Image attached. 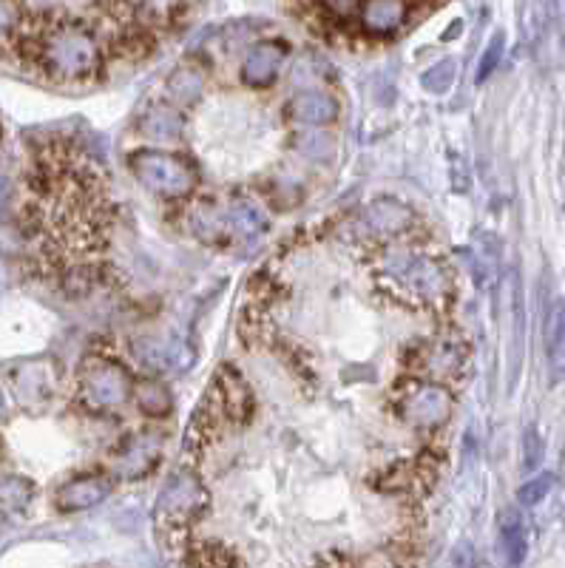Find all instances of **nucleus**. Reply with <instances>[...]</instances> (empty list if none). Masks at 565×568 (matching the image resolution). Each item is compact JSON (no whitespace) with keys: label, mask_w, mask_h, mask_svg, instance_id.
I'll return each mask as SVG.
<instances>
[{"label":"nucleus","mask_w":565,"mask_h":568,"mask_svg":"<svg viewBox=\"0 0 565 568\" xmlns=\"http://www.w3.org/2000/svg\"><path fill=\"white\" fill-rule=\"evenodd\" d=\"M40 63L57 80H83L100 66V46L89 29L63 23L40 40Z\"/></svg>","instance_id":"obj_1"},{"label":"nucleus","mask_w":565,"mask_h":568,"mask_svg":"<svg viewBox=\"0 0 565 568\" xmlns=\"http://www.w3.org/2000/svg\"><path fill=\"white\" fill-rule=\"evenodd\" d=\"M131 171L148 191L168 199H182L196 188V171L188 160L165 151H137L131 154Z\"/></svg>","instance_id":"obj_2"},{"label":"nucleus","mask_w":565,"mask_h":568,"mask_svg":"<svg viewBox=\"0 0 565 568\" xmlns=\"http://www.w3.org/2000/svg\"><path fill=\"white\" fill-rule=\"evenodd\" d=\"M131 395V375L123 364L108 358H91L80 373V404L91 412L123 407Z\"/></svg>","instance_id":"obj_3"},{"label":"nucleus","mask_w":565,"mask_h":568,"mask_svg":"<svg viewBox=\"0 0 565 568\" xmlns=\"http://www.w3.org/2000/svg\"><path fill=\"white\" fill-rule=\"evenodd\" d=\"M208 503V492L202 489V483L194 472H177L171 480L162 486L157 497V517L159 529H185L194 517L202 515Z\"/></svg>","instance_id":"obj_4"},{"label":"nucleus","mask_w":565,"mask_h":568,"mask_svg":"<svg viewBox=\"0 0 565 568\" xmlns=\"http://www.w3.org/2000/svg\"><path fill=\"white\" fill-rule=\"evenodd\" d=\"M387 276L407 284L421 299H441L446 293V270L429 256H415L409 250H392L384 259Z\"/></svg>","instance_id":"obj_5"},{"label":"nucleus","mask_w":565,"mask_h":568,"mask_svg":"<svg viewBox=\"0 0 565 568\" xmlns=\"http://www.w3.org/2000/svg\"><path fill=\"white\" fill-rule=\"evenodd\" d=\"M12 387H15L20 407L37 412L54 398V392L60 387V373L52 361H29L12 373Z\"/></svg>","instance_id":"obj_6"},{"label":"nucleus","mask_w":565,"mask_h":568,"mask_svg":"<svg viewBox=\"0 0 565 568\" xmlns=\"http://www.w3.org/2000/svg\"><path fill=\"white\" fill-rule=\"evenodd\" d=\"M134 355L142 367L154 373H185L194 361V350L174 333L140 338L134 344Z\"/></svg>","instance_id":"obj_7"},{"label":"nucleus","mask_w":565,"mask_h":568,"mask_svg":"<svg viewBox=\"0 0 565 568\" xmlns=\"http://www.w3.org/2000/svg\"><path fill=\"white\" fill-rule=\"evenodd\" d=\"M452 398L438 384H415L401 398V415L415 426H438L449 418Z\"/></svg>","instance_id":"obj_8"},{"label":"nucleus","mask_w":565,"mask_h":568,"mask_svg":"<svg viewBox=\"0 0 565 568\" xmlns=\"http://www.w3.org/2000/svg\"><path fill=\"white\" fill-rule=\"evenodd\" d=\"M108 495H111V480L106 475H80L57 489L54 503L60 512H83L103 503Z\"/></svg>","instance_id":"obj_9"},{"label":"nucleus","mask_w":565,"mask_h":568,"mask_svg":"<svg viewBox=\"0 0 565 568\" xmlns=\"http://www.w3.org/2000/svg\"><path fill=\"white\" fill-rule=\"evenodd\" d=\"M282 63V43H273V40L256 43L248 52V57H245V63H242V80H245L248 86H253V89H265V86H270V83L279 77Z\"/></svg>","instance_id":"obj_10"},{"label":"nucleus","mask_w":565,"mask_h":568,"mask_svg":"<svg viewBox=\"0 0 565 568\" xmlns=\"http://www.w3.org/2000/svg\"><path fill=\"white\" fill-rule=\"evenodd\" d=\"M296 123L301 125H313V128H321V125L333 123L338 117V100L327 91H301L296 94L287 108H284Z\"/></svg>","instance_id":"obj_11"},{"label":"nucleus","mask_w":565,"mask_h":568,"mask_svg":"<svg viewBox=\"0 0 565 568\" xmlns=\"http://www.w3.org/2000/svg\"><path fill=\"white\" fill-rule=\"evenodd\" d=\"M407 20V0H364L361 26L370 35H392Z\"/></svg>","instance_id":"obj_12"},{"label":"nucleus","mask_w":565,"mask_h":568,"mask_svg":"<svg viewBox=\"0 0 565 568\" xmlns=\"http://www.w3.org/2000/svg\"><path fill=\"white\" fill-rule=\"evenodd\" d=\"M412 211L398 199H375L370 208L364 211V225L381 236H395L404 233L412 225Z\"/></svg>","instance_id":"obj_13"},{"label":"nucleus","mask_w":565,"mask_h":568,"mask_svg":"<svg viewBox=\"0 0 565 568\" xmlns=\"http://www.w3.org/2000/svg\"><path fill=\"white\" fill-rule=\"evenodd\" d=\"M159 461V441L145 435L125 446V452L117 458V475L123 480H140L145 478Z\"/></svg>","instance_id":"obj_14"},{"label":"nucleus","mask_w":565,"mask_h":568,"mask_svg":"<svg viewBox=\"0 0 565 568\" xmlns=\"http://www.w3.org/2000/svg\"><path fill=\"white\" fill-rule=\"evenodd\" d=\"M216 384H219L216 409H222L233 421H245L250 415L253 401H250V390L248 384L242 381V375H236L233 370H222V375H216Z\"/></svg>","instance_id":"obj_15"},{"label":"nucleus","mask_w":565,"mask_h":568,"mask_svg":"<svg viewBox=\"0 0 565 568\" xmlns=\"http://www.w3.org/2000/svg\"><path fill=\"white\" fill-rule=\"evenodd\" d=\"M140 131L148 137V140L174 142L182 137L185 120H182V114H179L174 106L157 103V106L148 108V114L140 120Z\"/></svg>","instance_id":"obj_16"},{"label":"nucleus","mask_w":565,"mask_h":568,"mask_svg":"<svg viewBox=\"0 0 565 568\" xmlns=\"http://www.w3.org/2000/svg\"><path fill=\"white\" fill-rule=\"evenodd\" d=\"M497 526H500V546L506 551V560H509L512 566H520L523 557H526V546H529L523 517H520L517 509H506V512L500 515V520H497Z\"/></svg>","instance_id":"obj_17"},{"label":"nucleus","mask_w":565,"mask_h":568,"mask_svg":"<svg viewBox=\"0 0 565 568\" xmlns=\"http://www.w3.org/2000/svg\"><path fill=\"white\" fill-rule=\"evenodd\" d=\"M35 500V483L20 475L0 478V515H20Z\"/></svg>","instance_id":"obj_18"},{"label":"nucleus","mask_w":565,"mask_h":568,"mask_svg":"<svg viewBox=\"0 0 565 568\" xmlns=\"http://www.w3.org/2000/svg\"><path fill=\"white\" fill-rule=\"evenodd\" d=\"M134 404H137L145 415L162 418V415H168V412L174 409V395H171V390H168L162 381L145 378V381H140V384L134 387Z\"/></svg>","instance_id":"obj_19"},{"label":"nucleus","mask_w":565,"mask_h":568,"mask_svg":"<svg viewBox=\"0 0 565 568\" xmlns=\"http://www.w3.org/2000/svg\"><path fill=\"white\" fill-rule=\"evenodd\" d=\"M191 225H194L196 236L205 239V242H216V239H222L230 231L228 216L219 213V208H213L211 202L196 205L194 213H191Z\"/></svg>","instance_id":"obj_20"},{"label":"nucleus","mask_w":565,"mask_h":568,"mask_svg":"<svg viewBox=\"0 0 565 568\" xmlns=\"http://www.w3.org/2000/svg\"><path fill=\"white\" fill-rule=\"evenodd\" d=\"M225 216H228L230 231L242 236V239H253V236H259L267 228L265 216L256 211L250 202H233Z\"/></svg>","instance_id":"obj_21"},{"label":"nucleus","mask_w":565,"mask_h":568,"mask_svg":"<svg viewBox=\"0 0 565 568\" xmlns=\"http://www.w3.org/2000/svg\"><path fill=\"white\" fill-rule=\"evenodd\" d=\"M202 89H205V71L196 66H179L168 80V91L177 103H194Z\"/></svg>","instance_id":"obj_22"},{"label":"nucleus","mask_w":565,"mask_h":568,"mask_svg":"<svg viewBox=\"0 0 565 568\" xmlns=\"http://www.w3.org/2000/svg\"><path fill=\"white\" fill-rule=\"evenodd\" d=\"M293 148L304 154L307 160H316V162H327L333 160V151H336V142L330 134H321L316 131L313 125H307L304 131H299L296 137H293Z\"/></svg>","instance_id":"obj_23"},{"label":"nucleus","mask_w":565,"mask_h":568,"mask_svg":"<svg viewBox=\"0 0 565 568\" xmlns=\"http://www.w3.org/2000/svg\"><path fill=\"white\" fill-rule=\"evenodd\" d=\"M458 77V60L455 57H446V60H438L435 66H429L421 77V86H424L429 94H446L452 89Z\"/></svg>","instance_id":"obj_24"},{"label":"nucleus","mask_w":565,"mask_h":568,"mask_svg":"<svg viewBox=\"0 0 565 568\" xmlns=\"http://www.w3.org/2000/svg\"><path fill=\"white\" fill-rule=\"evenodd\" d=\"M565 344V302H554L546 321V350L551 361H557V355L563 353Z\"/></svg>","instance_id":"obj_25"},{"label":"nucleus","mask_w":565,"mask_h":568,"mask_svg":"<svg viewBox=\"0 0 565 568\" xmlns=\"http://www.w3.org/2000/svg\"><path fill=\"white\" fill-rule=\"evenodd\" d=\"M551 489H554V475L546 472V475H537V478L526 480V483L520 486V492H517V500H520L523 506H537L540 500H546Z\"/></svg>","instance_id":"obj_26"},{"label":"nucleus","mask_w":565,"mask_h":568,"mask_svg":"<svg viewBox=\"0 0 565 568\" xmlns=\"http://www.w3.org/2000/svg\"><path fill=\"white\" fill-rule=\"evenodd\" d=\"M503 46H506V37L497 32L492 37V43L486 46V52L480 57V66H477V83H483V80H489V74L500 66V57H503Z\"/></svg>","instance_id":"obj_27"},{"label":"nucleus","mask_w":565,"mask_h":568,"mask_svg":"<svg viewBox=\"0 0 565 568\" xmlns=\"http://www.w3.org/2000/svg\"><path fill=\"white\" fill-rule=\"evenodd\" d=\"M20 26V3L18 0H0V43L18 32Z\"/></svg>","instance_id":"obj_28"},{"label":"nucleus","mask_w":565,"mask_h":568,"mask_svg":"<svg viewBox=\"0 0 565 568\" xmlns=\"http://www.w3.org/2000/svg\"><path fill=\"white\" fill-rule=\"evenodd\" d=\"M458 361L460 355L455 353L452 344H435V350L426 353V367H429V370H441V373H446V370H452Z\"/></svg>","instance_id":"obj_29"},{"label":"nucleus","mask_w":565,"mask_h":568,"mask_svg":"<svg viewBox=\"0 0 565 568\" xmlns=\"http://www.w3.org/2000/svg\"><path fill=\"white\" fill-rule=\"evenodd\" d=\"M523 466L526 469H537V463H540V458H543V441H540V435H537V429L531 426L529 432H526V438H523Z\"/></svg>","instance_id":"obj_30"},{"label":"nucleus","mask_w":565,"mask_h":568,"mask_svg":"<svg viewBox=\"0 0 565 568\" xmlns=\"http://www.w3.org/2000/svg\"><path fill=\"white\" fill-rule=\"evenodd\" d=\"M336 18H347V15H353L355 9H358V0H321Z\"/></svg>","instance_id":"obj_31"},{"label":"nucleus","mask_w":565,"mask_h":568,"mask_svg":"<svg viewBox=\"0 0 565 568\" xmlns=\"http://www.w3.org/2000/svg\"><path fill=\"white\" fill-rule=\"evenodd\" d=\"M6 196H9V182L0 179V208H3V202H6Z\"/></svg>","instance_id":"obj_32"},{"label":"nucleus","mask_w":565,"mask_h":568,"mask_svg":"<svg viewBox=\"0 0 565 568\" xmlns=\"http://www.w3.org/2000/svg\"><path fill=\"white\" fill-rule=\"evenodd\" d=\"M6 415V398H3V392H0V418Z\"/></svg>","instance_id":"obj_33"}]
</instances>
